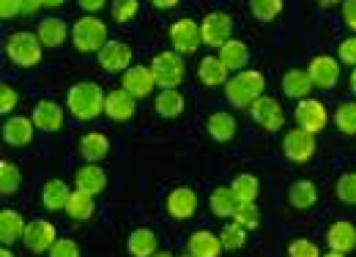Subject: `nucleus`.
I'll return each mask as SVG.
<instances>
[{
  "label": "nucleus",
  "instance_id": "1",
  "mask_svg": "<svg viewBox=\"0 0 356 257\" xmlns=\"http://www.w3.org/2000/svg\"><path fill=\"white\" fill-rule=\"evenodd\" d=\"M104 90L96 83H77L66 93V107L77 121H93L99 113H104Z\"/></svg>",
  "mask_w": 356,
  "mask_h": 257
},
{
  "label": "nucleus",
  "instance_id": "2",
  "mask_svg": "<svg viewBox=\"0 0 356 257\" xmlns=\"http://www.w3.org/2000/svg\"><path fill=\"white\" fill-rule=\"evenodd\" d=\"M264 88H266V77L261 72L244 69V72H236V77H230V83L225 85V93L233 107H252V101H258L264 96Z\"/></svg>",
  "mask_w": 356,
  "mask_h": 257
},
{
  "label": "nucleus",
  "instance_id": "3",
  "mask_svg": "<svg viewBox=\"0 0 356 257\" xmlns=\"http://www.w3.org/2000/svg\"><path fill=\"white\" fill-rule=\"evenodd\" d=\"M42 39L28 33V31H19V33H11L6 39V55L11 63L22 66V69H31V66H39L42 60Z\"/></svg>",
  "mask_w": 356,
  "mask_h": 257
},
{
  "label": "nucleus",
  "instance_id": "4",
  "mask_svg": "<svg viewBox=\"0 0 356 257\" xmlns=\"http://www.w3.org/2000/svg\"><path fill=\"white\" fill-rule=\"evenodd\" d=\"M72 42L80 52H99L104 44L110 42L107 39V25L96 17H83L72 28Z\"/></svg>",
  "mask_w": 356,
  "mask_h": 257
},
{
  "label": "nucleus",
  "instance_id": "5",
  "mask_svg": "<svg viewBox=\"0 0 356 257\" xmlns=\"http://www.w3.org/2000/svg\"><path fill=\"white\" fill-rule=\"evenodd\" d=\"M151 72H154L156 85L162 88V90L176 88L184 80V60H181V55H178L176 49L173 52H159L151 60Z\"/></svg>",
  "mask_w": 356,
  "mask_h": 257
},
{
  "label": "nucleus",
  "instance_id": "6",
  "mask_svg": "<svg viewBox=\"0 0 356 257\" xmlns=\"http://www.w3.org/2000/svg\"><path fill=\"white\" fill-rule=\"evenodd\" d=\"M282 154L288 162H310L312 154H315V134H310L307 128H291L285 137H282Z\"/></svg>",
  "mask_w": 356,
  "mask_h": 257
},
{
  "label": "nucleus",
  "instance_id": "7",
  "mask_svg": "<svg viewBox=\"0 0 356 257\" xmlns=\"http://www.w3.org/2000/svg\"><path fill=\"white\" fill-rule=\"evenodd\" d=\"M230 33H233V17L225 11H211L200 22V36L209 47H222L225 42H230Z\"/></svg>",
  "mask_w": 356,
  "mask_h": 257
},
{
  "label": "nucleus",
  "instance_id": "8",
  "mask_svg": "<svg viewBox=\"0 0 356 257\" xmlns=\"http://www.w3.org/2000/svg\"><path fill=\"white\" fill-rule=\"evenodd\" d=\"M170 44L178 55H192L200 44H203V36H200V22L195 19H178L170 25Z\"/></svg>",
  "mask_w": 356,
  "mask_h": 257
},
{
  "label": "nucleus",
  "instance_id": "9",
  "mask_svg": "<svg viewBox=\"0 0 356 257\" xmlns=\"http://www.w3.org/2000/svg\"><path fill=\"white\" fill-rule=\"evenodd\" d=\"M296 124L299 128H307L310 134H318V131H323L326 124H329V113H326V107H323V101H318V99H302L299 104H296Z\"/></svg>",
  "mask_w": 356,
  "mask_h": 257
},
{
  "label": "nucleus",
  "instance_id": "10",
  "mask_svg": "<svg viewBox=\"0 0 356 257\" xmlns=\"http://www.w3.org/2000/svg\"><path fill=\"white\" fill-rule=\"evenodd\" d=\"M250 113H252V121L261 128H266V131H280L282 124H285V113L271 96H261L258 101H252Z\"/></svg>",
  "mask_w": 356,
  "mask_h": 257
},
{
  "label": "nucleus",
  "instance_id": "11",
  "mask_svg": "<svg viewBox=\"0 0 356 257\" xmlns=\"http://www.w3.org/2000/svg\"><path fill=\"white\" fill-rule=\"evenodd\" d=\"M55 241H58V235H55V227H52L49 222H44V219L28 222L25 235H22V244H25L31 252H49Z\"/></svg>",
  "mask_w": 356,
  "mask_h": 257
},
{
  "label": "nucleus",
  "instance_id": "12",
  "mask_svg": "<svg viewBox=\"0 0 356 257\" xmlns=\"http://www.w3.org/2000/svg\"><path fill=\"white\" fill-rule=\"evenodd\" d=\"M307 72L312 77V85L318 88H334L340 80V63L332 55H315L310 66H307Z\"/></svg>",
  "mask_w": 356,
  "mask_h": 257
},
{
  "label": "nucleus",
  "instance_id": "13",
  "mask_svg": "<svg viewBox=\"0 0 356 257\" xmlns=\"http://www.w3.org/2000/svg\"><path fill=\"white\" fill-rule=\"evenodd\" d=\"M165 208H168V214L173 216V219H178V222L192 219L195 211H197V194H195L189 186H178V189H173V192L168 194Z\"/></svg>",
  "mask_w": 356,
  "mask_h": 257
},
{
  "label": "nucleus",
  "instance_id": "14",
  "mask_svg": "<svg viewBox=\"0 0 356 257\" xmlns=\"http://www.w3.org/2000/svg\"><path fill=\"white\" fill-rule=\"evenodd\" d=\"M99 63L104 72H127L132 63V49L124 42H107L99 49Z\"/></svg>",
  "mask_w": 356,
  "mask_h": 257
},
{
  "label": "nucleus",
  "instance_id": "15",
  "mask_svg": "<svg viewBox=\"0 0 356 257\" xmlns=\"http://www.w3.org/2000/svg\"><path fill=\"white\" fill-rule=\"evenodd\" d=\"M121 83H124V90H129L134 99H143L156 88V77H154L151 66H129L124 72Z\"/></svg>",
  "mask_w": 356,
  "mask_h": 257
},
{
  "label": "nucleus",
  "instance_id": "16",
  "mask_svg": "<svg viewBox=\"0 0 356 257\" xmlns=\"http://www.w3.org/2000/svg\"><path fill=\"white\" fill-rule=\"evenodd\" d=\"M186 249H189V255L195 257H220L225 247H222V238L214 235L211 230H195L189 235Z\"/></svg>",
  "mask_w": 356,
  "mask_h": 257
},
{
  "label": "nucleus",
  "instance_id": "17",
  "mask_svg": "<svg viewBox=\"0 0 356 257\" xmlns=\"http://www.w3.org/2000/svg\"><path fill=\"white\" fill-rule=\"evenodd\" d=\"M104 115L113 121H129L134 115V96L124 88L110 90L107 101H104Z\"/></svg>",
  "mask_w": 356,
  "mask_h": 257
},
{
  "label": "nucleus",
  "instance_id": "18",
  "mask_svg": "<svg viewBox=\"0 0 356 257\" xmlns=\"http://www.w3.org/2000/svg\"><path fill=\"white\" fill-rule=\"evenodd\" d=\"M326 244H329L332 252L348 255L351 249H356V227L351 222H334L326 233Z\"/></svg>",
  "mask_w": 356,
  "mask_h": 257
},
{
  "label": "nucleus",
  "instance_id": "19",
  "mask_svg": "<svg viewBox=\"0 0 356 257\" xmlns=\"http://www.w3.org/2000/svg\"><path fill=\"white\" fill-rule=\"evenodd\" d=\"M33 126H36L33 121H28V118H22V115H11V118H6V124H3V140H6L8 145H14V148H22V145L31 142Z\"/></svg>",
  "mask_w": 356,
  "mask_h": 257
},
{
  "label": "nucleus",
  "instance_id": "20",
  "mask_svg": "<svg viewBox=\"0 0 356 257\" xmlns=\"http://www.w3.org/2000/svg\"><path fill=\"white\" fill-rule=\"evenodd\" d=\"M33 124L42 131H58L63 126V107L49 101V99H42L36 104V110H33Z\"/></svg>",
  "mask_w": 356,
  "mask_h": 257
},
{
  "label": "nucleus",
  "instance_id": "21",
  "mask_svg": "<svg viewBox=\"0 0 356 257\" xmlns=\"http://www.w3.org/2000/svg\"><path fill=\"white\" fill-rule=\"evenodd\" d=\"M69 197H72V189H69L66 181H60V178L47 181L44 189H42V206H44L47 211H66Z\"/></svg>",
  "mask_w": 356,
  "mask_h": 257
},
{
  "label": "nucleus",
  "instance_id": "22",
  "mask_svg": "<svg viewBox=\"0 0 356 257\" xmlns=\"http://www.w3.org/2000/svg\"><path fill=\"white\" fill-rule=\"evenodd\" d=\"M25 227H28V222H25L22 216L17 214V211H11V208H6V211L0 214V244H3V247H11V244L22 241Z\"/></svg>",
  "mask_w": 356,
  "mask_h": 257
},
{
  "label": "nucleus",
  "instance_id": "23",
  "mask_svg": "<svg viewBox=\"0 0 356 257\" xmlns=\"http://www.w3.org/2000/svg\"><path fill=\"white\" fill-rule=\"evenodd\" d=\"M107 154H110V140H107L104 134H99V131L83 134V140H80V156H83L88 165H99Z\"/></svg>",
  "mask_w": 356,
  "mask_h": 257
},
{
  "label": "nucleus",
  "instance_id": "24",
  "mask_svg": "<svg viewBox=\"0 0 356 257\" xmlns=\"http://www.w3.org/2000/svg\"><path fill=\"white\" fill-rule=\"evenodd\" d=\"M227 66H225L220 58H211V55H206L200 63H197V77H200V83L209 88H217V85H227Z\"/></svg>",
  "mask_w": 356,
  "mask_h": 257
},
{
  "label": "nucleus",
  "instance_id": "25",
  "mask_svg": "<svg viewBox=\"0 0 356 257\" xmlns=\"http://www.w3.org/2000/svg\"><path fill=\"white\" fill-rule=\"evenodd\" d=\"M312 77L310 72H302V69H291V72H285V77H282V90H285V96H291V99H307L312 90Z\"/></svg>",
  "mask_w": 356,
  "mask_h": 257
},
{
  "label": "nucleus",
  "instance_id": "26",
  "mask_svg": "<svg viewBox=\"0 0 356 257\" xmlns=\"http://www.w3.org/2000/svg\"><path fill=\"white\" fill-rule=\"evenodd\" d=\"M217 58L222 60L230 72H244V66H247V60H250V49H247L244 42L230 39V42H225L222 47H220V55H217Z\"/></svg>",
  "mask_w": 356,
  "mask_h": 257
},
{
  "label": "nucleus",
  "instance_id": "27",
  "mask_svg": "<svg viewBox=\"0 0 356 257\" xmlns=\"http://www.w3.org/2000/svg\"><path fill=\"white\" fill-rule=\"evenodd\" d=\"M127 249L132 257H154L156 255V235L148 227H137L127 238Z\"/></svg>",
  "mask_w": 356,
  "mask_h": 257
},
{
  "label": "nucleus",
  "instance_id": "28",
  "mask_svg": "<svg viewBox=\"0 0 356 257\" xmlns=\"http://www.w3.org/2000/svg\"><path fill=\"white\" fill-rule=\"evenodd\" d=\"M209 208H211V214L220 216V219H227V216L233 219V214H236V208H238V200H236L233 189H230V186H217V189L211 192Z\"/></svg>",
  "mask_w": 356,
  "mask_h": 257
},
{
  "label": "nucleus",
  "instance_id": "29",
  "mask_svg": "<svg viewBox=\"0 0 356 257\" xmlns=\"http://www.w3.org/2000/svg\"><path fill=\"white\" fill-rule=\"evenodd\" d=\"M107 186V175L99 165H86L77 170V189L88 192V194H102Z\"/></svg>",
  "mask_w": 356,
  "mask_h": 257
},
{
  "label": "nucleus",
  "instance_id": "30",
  "mask_svg": "<svg viewBox=\"0 0 356 257\" xmlns=\"http://www.w3.org/2000/svg\"><path fill=\"white\" fill-rule=\"evenodd\" d=\"M206 128H209V137L217 140V142H227L236 137V118L230 113H214L209 121H206Z\"/></svg>",
  "mask_w": 356,
  "mask_h": 257
},
{
  "label": "nucleus",
  "instance_id": "31",
  "mask_svg": "<svg viewBox=\"0 0 356 257\" xmlns=\"http://www.w3.org/2000/svg\"><path fill=\"white\" fill-rule=\"evenodd\" d=\"M154 107H156V115H162V118H178V115L184 113L186 101H184V96L178 93L176 88H168V90H162V93L156 96Z\"/></svg>",
  "mask_w": 356,
  "mask_h": 257
},
{
  "label": "nucleus",
  "instance_id": "32",
  "mask_svg": "<svg viewBox=\"0 0 356 257\" xmlns=\"http://www.w3.org/2000/svg\"><path fill=\"white\" fill-rule=\"evenodd\" d=\"M315 200H318V189H315L312 181H296V183H291V189H288V203H291L293 208H299V211L312 208Z\"/></svg>",
  "mask_w": 356,
  "mask_h": 257
},
{
  "label": "nucleus",
  "instance_id": "33",
  "mask_svg": "<svg viewBox=\"0 0 356 257\" xmlns=\"http://www.w3.org/2000/svg\"><path fill=\"white\" fill-rule=\"evenodd\" d=\"M44 47H60V44L66 42V36H69V28H66V22L63 19H55V17H49V19H42V25H39V33H36Z\"/></svg>",
  "mask_w": 356,
  "mask_h": 257
},
{
  "label": "nucleus",
  "instance_id": "34",
  "mask_svg": "<svg viewBox=\"0 0 356 257\" xmlns=\"http://www.w3.org/2000/svg\"><path fill=\"white\" fill-rule=\"evenodd\" d=\"M66 214L72 216L74 222H86L93 216V194L83 192V189H74L69 203H66Z\"/></svg>",
  "mask_w": 356,
  "mask_h": 257
},
{
  "label": "nucleus",
  "instance_id": "35",
  "mask_svg": "<svg viewBox=\"0 0 356 257\" xmlns=\"http://www.w3.org/2000/svg\"><path fill=\"white\" fill-rule=\"evenodd\" d=\"M233 194L238 203H255L258 194H261V181L255 175H236L233 183H230Z\"/></svg>",
  "mask_w": 356,
  "mask_h": 257
},
{
  "label": "nucleus",
  "instance_id": "36",
  "mask_svg": "<svg viewBox=\"0 0 356 257\" xmlns=\"http://www.w3.org/2000/svg\"><path fill=\"white\" fill-rule=\"evenodd\" d=\"M220 238H222V247L227 249V252H236V249H241V247L247 244V230H244L238 222L230 219V224H225L222 227Z\"/></svg>",
  "mask_w": 356,
  "mask_h": 257
},
{
  "label": "nucleus",
  "instance_id": "37",
  "mask_svg": "<svg viewBox=\"0 0 356 257\" xmlns=\"http://www.w3.org/2000/svg\"><path fill=\"white\" fill-rule=\"evenodd\" d=\"M250 11L258 22H271L282 14V0H250Z\"/></svg>",
  "mask_w": 356,
  "mask_h": 257
},
{
  "label": "nucleus",
  "instance_id": "38",
  "mask_svg": "<svg viewBox=\"0 0 356 257\" xmlns=\"http://www.w3.org/2000/svg\"><path fill=\"white\" fill-rule=\"evenodd\" d=\"M19 183H22L19 167L11 165V162H0V192L3 194H14L19 189Z\"/></svg>",
  "mask_w": 356,
  "mask_h": 257
},
{
  "label": "nucleus",
  "instance_id": "39",
  "mask_svg": "<svg viewBox=\"0 0 356 257\" xmlns=\"http://www.w3.org/2000/svg\"><path fill=\"white\" fill-rule=\"evenodd\" d=\"M334 124L343 134H356V101H346L334 113Z\"/></svg>",
  "mask_w": 356,
  "mask_h": 257
},
{
  "label": "nucleus",
  "instance_id": "40",
  "mask_svg": "<svg viewBox=\"0 0 356 257\" xmlns=\"http://www.w3.org/2000/svg\"><path fill=\"white\" fill-rule=\"evenodd\" d=\"M233 222H238L244 230H255L261 224V211L255 203H238L236 214H233Z\"/></svg>",
  "mask_w": 356,
  "mask_h": 257
},
{
  "label": "nucleus",
  "instance_id": "41",
  "mask_svg": "<svg viewBox=\"0 0 356 257\" xmlns=\"http://www.w3.org/2000/svg\"><path fill=\"white\" fill-rule=\"evenodd\" d=\"M334 192H337V197H340L346 206H356V172H346V175H340V181H337Z\"/></svg>",
  "mask_w": 356,
  "mask_h": 257
},
{
  "label": "nucleus",
  "instance_id": "42",
  "mask_svg": "<svg viewBox=\"0 0 356 257\" xmlns=\"http://www.w3.org/2000/svg\"><path fill=\"white\" fill-rule=\"evenodd\" d=\"M137 8H140L137 0H113V19H115L118 25L132 22L134 14H137Z\"/></svg>",
  "mask_w": 356,
  "mask_h": 257
},
{
  "label": "nucleus",
  "instance_id": "43",
  "mask_svg": "<svg viewBox=\"0 0 356 257\" xmlns=\"http://www.w3.org/2000/svg\"><path fill=\"white\" fill-rule=\"evenodd\" d=\"M288 257H321L318 247L307 241V238H296L291 247H288Z\"/></svg>",
  "mask_w": 356,
  "mask_h": 257
},
{
  "label": "nucleus",
  "instance_id": "44",
  "mask_svg": "<svg viewBox=\"0 0 356 257\" xmlns=\"http://www.w3.org/2000/svg\"><path fill=\"white\" fill-rule=\"evenodd\" d=\"M49 257H80V247L72 238H58L49 249Z\"/></svg>",
  "mask_w": 356,
  "mask_h": 257
},
{
  "label": "nucleus",
  "instance_id": "45",
  "mask_svg": "<svg viewBox=\"0 0 356 257\" xmlns=\"http://www.w3.org/2000/svg\"><path fill=\"white\" fill-rule=\"evenodd\" d=\"M17 101H19V96H17V90L11 85H3L0 88V113L3 115H8L14 107H17Z\"/></svg>",
  "mask_w": 356,
  "mask_h": 257
},
{
  "label": "nucleus",
  "instance_id": "46",
  "mask_svg": "<svg viewBox=\"0 0 356 257\" xmlns=\"http://www.w3.org/2000/svg\"><path fill=\"white\" fill-rule=\"evenodd\" d=\"M340 63H348V66L356 69V36L340 44Z\"/></svg>",
  "mask_w": 356,
  "mask_h": 257
},
{
  "label": "nucleus",
  "instance_id": "47",
  "mask_svg": "<svg viewBox=\"0 0 356 257\" xmlns=\"http://www.w3.org/2000/svg\"><path fill=\"white\" fill-rule=\"evenodd\" d=\"M17 14H22V0H0V17L3 19H11Z\"/></svg>",
  "mask_w": 356,
  "mask_h": 257
},
{
  "label": "nucleus",
  "instance_id": "48",
  "mask_svg": "<svg viewBox=\"0 0 356 257\" xmlns=\"http://www.w3.org/2000/svg\"><path fill=\"white\" fill-rule=\"evenodd\" d=\"M343 19H346V25L356 31V0H346L343 3Z\"/></svg>",
  "mask_w": 356,
  "mask_h": 257
},
{
  "label": "nucleus",
  "instance_id": "49",
  "mask_svg": "<svg viewBox=\"0 0 356 257\" xmlns=\"http://www.w3.org/2000/svg\"><path fill=\"white\" fill-rule=\"evenodd\" d=\"M42 6H44L42 0H22V14H25V17H33Z\"/></svg>",
  "mask_w": 356,
  "mask_h": 257
},
{
  "label": "nucleus",
  "instance_id": "50",
  "mask_svg": "<svg viewBox=\"0 0 356 257\" xmlns=\"http://www.w3.org/2000/svg\"><path fill=\"white\" fill-rule=\"evenodd\" d=\"M77 3H80V6H83L88 14H93V11H99V8H102L107 0H77Z\"/></svg>",
  "mask_w": 356,
  "mask_h": 257
},
{
  "label": "nucleus",
  "instance_id": "51",
  "mask_svg": "<svg viewBox=\"0 0 356 257\" xmlns=\"http://www.w3.org/2000/svg\"><path fill=\"white\" fill-rule=\"evenodd\" d=\"M156 8H173V6H178V0H151Z\"/></svg>",
  "mask_w": 356,
  "mask_h": 257
},
{
  "label": "nucleus",
  "instance_id": "52",
  "mask_svg": "<svg viewBox=\"0 0 356 257\" xmlns=\"http://www.w3.org/2000/svg\"><path fill=\"white\" fill-rule=\"evenodd\" d=\"M44 3V8H58V6H63L66 0H42Z\"/></svg>",
  "mask_w": 356,
  "mask_h": 257
},
{
  "label": "nucleus",
  "instance_id": "53",
  "mask_svg": "<svg viewBox=\"0 0 356 257\" xmlns=\"http://www.w3.org/2000/svg\"><path fill=\"white\" fill-rule=\"evenodd\" d=\"M337 3H346V0H318V6H323V8H329V6H337Z\"/></svg>",
  "mask_w": 356,
  "mask_h": 257
},
{
  "label": "nucleus",
  "instance_id": "54",
  "mask_svg": "<svg viewBox=\"0 0 356 257\" xmlns=\"http://www.w3.org/2000/svg\"><path fill=\"white\" fill-rule=\"evenodd\" d=\"M351 90H354V96H356V69L351 72Z\"/></svg>",
  "mask_w": 356,
  "mask_h": 257
},
{
  "label": "nucleus",
  "instance_id": "55",
  "mask_svg": "<svg viewBox=\"0 0 356 257\" xmlns=\"http://www.w3.org/2000/svg\"><path fill=\"white\" fill-rule=\"evenodd\" d=\"M321 257H346V255H343V252H332V249H329V255H321Z\"/></svg>",
  "mask_w": 356,
  "mask_h": 257
},
{
  "label": "nucleus",
  "instance_id": "56",
  "mask_svg": "<svg viewBox=\"0 0 356 257\" xmlns=\"http://www.w3.org/2000/svg\"><path fill=\"white\" fill-rule=\"evenodd\" d=\"M0 257H14V255L8 252V247H3V252H0Z\"/></svg>",
  "mask_w": 356,
  "mask_h": 257
},
{
  "label": "nucleus",
  "instance_id": "57",
  "mask_svg": "<svg viewBox=\"0 0 356 257\" xmlns=\"http://www.w3.org/2000/svg\"><path fill=\"white\" fill-rule=\"evenodd\" d=\"M154 257H173V255H170V252H156Z\"/></svg>",
  "mask_w": 356,
  "mask_h": 257
},
{
  "label": "nucleus",
  "instance_id": "58",
  "mask_svg": "<svg viewBox=\"0 0 356 257\" xmlns=\"http://www.w3.org/2000/svg\"><path fill=\"white\" fill-rule=\"evenodd\" d=\"M184 257H195V255H184Z\"/></svg>",
  "mask_w": 356,
  "mask_h": 257
}]
</instances>
